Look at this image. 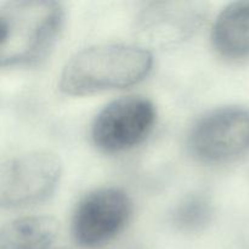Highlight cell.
<instances>
[{
	"mask_svg": "<svg viewBox=\"0 0 249 249\" xmlns=\"http://www.w3.org/2000/svg\"><path fill=\"white\" fill-rule=\"evenodd\" d=\"M152 55L145 48L101 44L73 55L60 75L61 91L72 96L131 87L152 70Z\"/></svg>",
	"mask_w": 249,
	"mask_h": 249,
	"instance_id": "6da1fadb",
	"label": "cell"
},
{
	"mask_svg": "<svg viewBox=\"0 0 249 249\" xmlns=\"http://www.w3.org/2000/svg\"><path fill=\"white\" fill-rule=\"evenodd\" d=\"M65 22L60 2L15 0L0 7V62L2 67L33 65L57 40Z\"/></svg>",
	"mask_w": 249,
	"mask_h": 249,
	"instance_id": "7a4b0ae2",
	"label": "cell"
},
{
	"mask_svg": "<svg viewBox=\"0 0 249 249\" xmlns=\"http://www.w3.org/2000/svg\"><path fill=\"white\" fill-rule=\"evenodd\" d=\"M191 155L203 163H223L249 152V107L225 106L204 114L187 139Z\"/></svg>",
	"mask_w": 249,
	"mask_h": 249,
	"instance_id": "3957f363",
	"label": "cell"
},
{
	"mask_svg": "<svg viewBox=\"0 0 249 249\" xmlns=\"http://www.w3.org/2000/svg\"><path fill=\"white\" fill-rule=\"evenodd\" d=\"M62 174L60 158L48 151H34L11 158L0 170V204L18 209L48 198Z\"/></svg>",
	"mask_w": 249,
	"mask_h": 249,
	"instance_id": "277c9868",
	"label": "cell"
},
{
	"mask_svg": "<svg viewBox=\"0 0 249 249\" xmlns=\"http://www.w3.org/2000/svg\"><path fill=\"white\" fill-rule=\"evenodd\" d=\"M131 212V201L123 190L101 187L89 192L73 214L72 235L75 243L85 249L108 245L124 230Z\"/></svg>",
	"mask_w": 249,
	"mask_h": 249,
	"instance_id": "5b68a950",
	"label": "cell"
},
{
	"mask_svg": "<svg viewBox=\"0 0 249 249\" xmlns=\"http://www.w3.org/2000/svg\"><path fill=\"white\" fill-rule=\"evenodd\" d=\"M152 101L143 96H124L101 109L91 125V139L106 153L128 151L142 142L155 125Z\"/></svg>",
	"mask_w": 249,
	"mask_h": 249,
	"instance_id": "8992f818",
	"label": "cell"
},
{
	"mask_svg": "<svg viewBox=\"0 0 249 249\" xmlns=\"http://www.w3.org/2000/svg\"><path fill=\"white\" fill-rule=\"evenodd\" d=\"M206 14V5L199 1L151 2L136 17L135 33L151 46L177 45L192 36Z\"/></svg>",
	"mask_w": 249,
	"mask_h": 249,
	"instance_id": "52a82bcc",
	"label": "cell"
},
{
	"mask_svg": "<svg viewBox=\"0 0 249 249\" xmlns=\"http://www.w3.org/2000/svg\"><path fill=\"white\" fill-rule=\"evenodd\" d=\"M212 44L228 58L249 57V0L228 5L216 17Z\"/></svg>",
	"mask_w": 249,
	"mask_h": 249,
	"instance_id": "ba28073f",
	"label": "cell"
},
{
	"mask_svg": "<svg viewBox=\"0 0 249 249\" xmlns=\"http://www.w3.org/2000/svg\"><path fill=\"white\" fill-rule=\"evenodd\" d=\"M58 233V223L48 215L18 218L2 226L0 249H50Z\"/></svg>",
	"mask_w": 249,
	"mask_h": 249,
	"instance_id": "9c48e42d",
	"label": "cell"
},
{
	"mask_svg": "<svg viewBox=\"0 0 249 249\" xmlns=\"http://www.w3.org/2000/svg\"><path fill=\"white\" fill-rule=\"evenodd\" d=\"M213 214L208 197L201 194L190 195L182 199L173 213V223L186 232H195L206 228Z\"/></svg>",
	"mask_w": 249,
	"mask_h": 249,
	"instance_id": "30bf717a",
	"label": "cell"
}]
</instances>
